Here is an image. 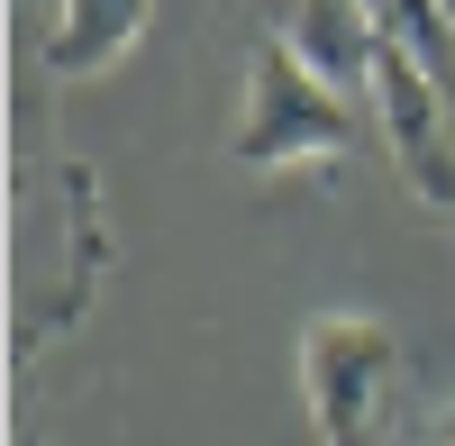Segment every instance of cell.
Segmentation results:
<instances>
[{
	"mask_svg": "<svg viewBox=\"0 0 455 446\" xmlns=\"http://www.w3.org/2000/svg\"><path fill=\"white\" fill-rule=\"evenodd\" d=\"M392 374H401V346H392L383 319L328 310V319L300 328V401H310L319 446H373L383 437Z\"/></svg>",
	"mask_w": 455,
	"mask_h": 446,
	"instance_id": "obj_2",
	"label": "cell"
},
{
	"mask_svg": "<svg viewBox=\"0 0 455 446\" xmlns=\"http://www.w3.org/2000/svg\"><path fill=\"white\" fill-rule=\"evenodd\" d=\"M373 28H383V46H401L428 83L455 92V10H446V0H383Z\"/></svg>",
	"mask_w": 455,
	"mask_h": 446,
	"instance_id": "obj_6",
	"label": "cell"
},
{
	"mask_svg": "<svg viewBox=\"0 0 455 446\" xmlns=\"http://www.w3.org/2000/svg\"><path fill=\"white\" fill-rule=\"evenodd\" d=\"M291 55L319 64L337 92H364L373 83V55H383V28H373V10H355V0H291Z\"/></svg>",
	"mask_w": 455,
	"mask_h": 446,
	"instance_id": "obj_5",
	"label": "cell"
},
{
	"mask_svg": "<svg viewBox=\"0 0 455 446\" xmlns=\"http://www.w3.org/2000/svg\"><path fill=\"white\" fill-rule=\"evenodd\" d=\"M446 10H455V0H446Z\"/></svg>",
	"mask_w": 455,
	"mask_h": 446,
	"instance_id": "obj_7",
	"label": "cell"
},
{
	"mask_svg": "<svg viewBox=\"0 0 455 446\" xmlns=\"http://www.w3.org/2000/svg\"><path fill=\"white\" fill-rule=\"evenodd\" d=\"M146 10H156V0H55V19H46V73H55V83H92V73H109L137 46Z\"/></svg>",
	"mask_w": 455,
	"mask_h": 446,
	"instance_id": "obj_4",
	"label": "cell"
},
{
	"mask_svg": "<svg viewBox=\"0 0 455 446\" xmlns=\"http://www.w3.org/2000/svg\"><path fill=\"white\" fill-rule=\"evenodd\" d=\"M355 146V109L319 64L291 55V36H264L246 55V100H237V137L228 164L237 173H283V164H337Z\"/></svg>",
	"mask_w": 455,
	"mask_h": 446,
	"instance_id": "obj_1",
	"label": "cell"
},
{
	"mask_svg": "<svg viewBox=\"0 0 455 446\" xmlns=\"http://www.w3.org/2000/svg\"><path fill=\"white\" fill-rule=\"evenodd\" d=\"M364 92H373V119H383V146H392L401 182L428 210H455V92L428 83L401 46L373 55V83Z\"/></svg>",
	"mask_w": 455,
	"mask_h": 446,
	"instance_id": "obj_3",
	"label": "cell"
}]
</instances>
